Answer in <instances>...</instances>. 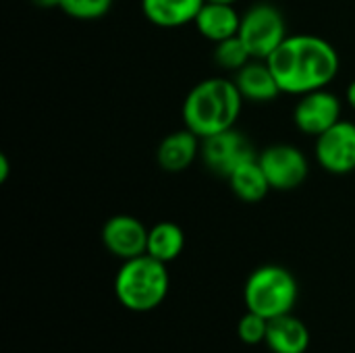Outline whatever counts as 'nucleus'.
Listing matches in <instances>:
<instances>
[{"instance_id": "nucleus-16", "label": "nucleus", "mask_w": 355, "mask_h": 353, "mask_svg": "<svg viewBox=\"0 0 355 353\" xmlns=\"http://www.w3.org/2000/svg\"><path fill=\"white\" fill-rule=\"evenodd\" d=\"M227 181H229V187L235 193V198H239L245 204H258L268 196V191H272L270 183L260 166L258 154H254V156L245 158L241 164H237L231 171V175L227 177Z\"/></svg>"}, {"instance_id": "nucleus-5", "label": "nucleus", "mask_w": 355, "mask_h": 353, "mask_svg": "<svg viewBox=\"0 0 355 353\" xmlns=\"http://www.w3.org/2000/svg\"><path fill=\"white\" fill-rule=\"evenodd\" d=\"M241 42L250 50L252 58L268 60V56L283 44L289 35L283 10L266 0L250 4L241 12L239 33Z\"/></svg>"}, {"instance_id": "nucleus-18", "label": "nucleus", "mask_w": 355, "mask_h": 353, "mask_svg": "<svg viewBox=\"0 0 355 353\" xmlns=\"http://www.w3.org/2000/svg\"><path fill=\"white\" fill-rule=\"evenodd\" d=\"M212 58H214L218 69H223L225 73L235 75L239 69H243L252 60V54L245 48V44L241 42V37L235 35V37H229V40H223V42L214 44Z\"/></svg>"}, {"instance_id": "nucleus-23", "label": "nucleus", "mask_w": 355, "mask_h": 353, "mask_svg": "<svg viewBox=\"0 0 355 353\" xmlns=\"http://www.w3.org/2000/svg\"><path fill=\"white\" fill-rule=\"evenodd\" d=\"M208 2H225V4H237L239 0H208Z\"/></svg>"}, {"instance_id": "nucleus-8", "label": "nucleus", "mask_w": 355, "mask_h": 353, "mask_svg": "<svg viewBox=\"0 0 355 353\" xmlns=\"http://www.w3.org/2000/svg\"><path fill=\"white\" fill-rule=\"evenodd\" d=\"M314 158L329 175H349L355 171V121L341 119L331 129L314 137Z\"/></svg>"}, {"instance_id": "nucleus-12", "label": "nucleus", "mask_w": 355, "mask_h": 353, "mask_svg": "<svg viewBox=\"0 0 355 353\" xmlns=\"http://www.w3.org/2000/svg\"><path fill=\"white\" fill-rule=\"evenodd\" d=\"M200 152L202 139L193 131L183 127L162 137L156 148V162L166 173H183L200 158Z\"/></svg>"}, {"instance_id": "nucleus-4", "label": "nucleus", "mask_w": 355, "mask_h": 353, "mask_svg": "<svg viewBox=\"0 0 355 353\" xmlns=\"http://www.w3.org/2000/svg\"><path fill=\"white\" fill-rule=\"evenodd\" d=\"M300 300V285L291 270L279 264H264L250 273L243 287V302L250 312L268 320L291 314Z\"/></svg>"}, {"instance_id": "nucleus-1", "label": "nucleus", "mask_w": 355, "mask_h": 353, "mask_svg": "<svg viewBox=\"0 0 355 353\" xmlns=\"http://www.w3.org/2000/svg\"><path fill=\"white\" fill-rule=\"evenodd\" d=\"M268 64L281 94L295 98L329 87L341 71L337 48L316 33H289L268 56Z\"/></svg>"}, {"instance_id": "nucleus-2", "label": "nucleus", "mask_w": 355, "mask_h": 353, "mask_svg": "<svg viewBox=\"0 0 355 353\" xmlns=\"http://www.w3.org/2000/svg\"><path fill=\"white\" fill-rule=\"evenodd\" d=\"M243 104L245 100L239 94L233 77H206L198 81L183 100V127L193 131L200 139L235 129Z\"/></svg>"}, {"instance_id": "nucleus-6", "label": "nucleus", "mask_w": 355, "mask_h": 353, "mask_svg": "<svg viewBox=\"0 0 355 353\" xmlns=\"http://www.w3.org/2000/svg\"><path fill=\"white\" fill-rule=\"evenodd\" d=\"M258 160L272 191H293L310 175L306 152L293 144H270L258 154Z\"/></svg>"}, {"instance_id": "nucleus-19", "label": "nucleus", "mask_w": 355, "mask_h": 353, "mask_svg": "<svg viewBox=\"0 0 355 353\" xmlns=\"http://www.w3.org/2000/svg\"><path fill=\"white\" fill-rule=\"evenodd\" d=\"M114 0H60V10L77 21H96L108 15Z\"/></svg>"}, {"instance_id": "nucleus-15", "label": "nucleus", "mask_w": 355, "mask_h": 353, "mask_svg": "<svg viewBox=\"0 0 355 353\" xmlns=\"http://www.w3.org/2000/svg\"><path fill=\"white\" fill-rule=\"evenodd\" d=\"M264 343L272 353H306L310 347V331L293 314H283L268 320Z\"/></svg>"}, {"instance_id": "nucleus-13", "label": "nucleus", "mask_w": 355, "mask_h": 353, "mask_svg": "<svg viewBox=\"0 0 355 353\" xmlns=\"http://www.w3.org/2000/svg\"><path fill=\"white\" fill-rule=\"evenodd\" d=\"M239 25H241V12L237 10L235 4L208 2V0L204 2V6L200 8L193 21L198 33L212 44L235 37L239 33Z\"/></svg>"}, {"instance_id": "nucleus-3", "label": "nucleus", "mask_w": 355, "mask_h": 353, "mask_svg": "<svg viewBox=\"0 0 355 353\" xmlns=\"http://www.w3.org/2000/svg\"><path fill=\"white\" fill-rule=\"evenodd\" d=\"M168 264L150 254L123 260L114 275V295L119 304L135 314L156 310L168 295L171 275Z\"/></svg>"}, {"instance_id": "nucleus-11", "label": "nucleus", "mask_w": 355, "mask_h": 353, "mask_svg": "<svg viewBox=\"0 0 355 353\" xmlns=\"http://www.w3.org/2000/svg\"><path fill=\"white\" fill-rule=\"evenodd\" d=\"M233 81L245 102L268 104L281 96L279 81L268 64V60L252 58L243 69L233 75Z\"/></svg>"}, {"instance_id": "nucleus-20", "label": "nucleus", "mask_w": 355, "mask_h": 353, "mask_svg": "<svg viewBox=\"0 0 355 353\" xmlns=\"http://www.w3.org/2000/svg\"><path fill=\"white\" fill-rule=\"evenodd\" d=\"M268 333V318L256 314V312H245L237 325V335L245 345H260L266 341Z\"/></svg>"}, {"instance_id": "nucleus-22", "label": "nucleus", "mask_w": 355, "mask_h": 353, "mask_svg": "<svg viewBox=\"0 0 355 353\" xmlns=\"http://www.w3.org/2000/svg\"><path fill=\"white\" fill-rule=\"evenodd\" d=\"M40 8H60V0H31Z\"/></svg>"}, {"instance_id": "nucleus-14", "label": "nucleus", "mask_w": 355, "mask_h": 353, "mask_svg": "<svg viewBox=\"0 0 355 353\" xmlns=\"http://www.w3.org/2000/svg\"><path fill=\"white\" fill-rule=\"evenodd\" d=\"M206 0H139L144 19L160 29H179L193 25Z\"/></svg>"}, {"instance_id": "nucleus-10", "label": "nucleus", "mask_w": 355, "mask_h": 353, "mask_svg": "<svg viewBox=\"0 0 355 353\" xmlns=\"http://www.w3.org/2000/svg\"><path fill=\"white\" fill-rule=\"evenodd\" d=\"M148 231L150 229L139 218L131 214H114L104 223L100 239L108 254L119 260H131L146 254Z\"/></svg>"}, {"instance_id": "nucleus-7", "label": "nucleus", "mask_w": 355, "mask_h": 353, "mask_svg": "<svg viewBox=\"0 0 355 353\" xmlns=\"http://www.w3.org/2000/svg\"><path fill=\"white\" fill-rule=\"evenodd\" d=\"M293 125L308 137H318L343 119V100L329 87L297 96L293 106Z\"/></svg>"}, {"instance_id": "nucleus-21", "label": "nucleus", "mask_w": 355, "mask_h": 353, "mask_svg": "<svg viewBox=\"0 0 355 353\" xmlns=\"http://www.w3.org/2000/svg\"><path fill=\"white\" fill-rule=\"evenodd\" d=\"M345 104L355 112V79L349 81V85L345 87Z\"/></svg>"}, {"instance_id": "nucleus-17", "label": "nucleus", "mask_w": 355, "mask_h": 353, "mask_svg": "<svg viewBox=\"0 0 355 353\" xmlns=\"http://www.w3.org/2000/svg\"><path fill=\"white\" fill-rule=\"evenodd\" d=\"M183 248H185V233L177 223L160 221L154 227H150L146 254H150L152 258L171 264L183 254Z\"/></svg>"}, {"instance_id": "nucleus-9", "label": "nucleus", "mask_w": 355, "mask_h": 353, "mask_svg": "<svg viewBox=\"0 0 355 353\" xmlns=\"http://www.w3.org/2000/svg\"><path fill=\"white\" fill-rule=\"evenodd\" d=\"M250 156H254L252 144L237 129H229V131H223V133L202 139L200 160L204 162V166L208 171H212L225 179L231 175V171L237 164H241Z\"/></svg>"}]
</instances>
